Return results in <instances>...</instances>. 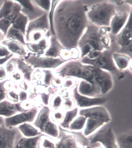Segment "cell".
Segmentation results:
<instances>
[{"label":"cell","mask_w":132,"mask_h":148,"mask_svg":"<svg viewBox=\"0 0 132 148\" xmlns=\"http://www.w3.org/2000/svg\"><path fill=\"white\" fill-rule=\"evenodd\" d=\"M25 112L21 107L20 102L13 103L8 99L0 102V116L4 118L11 117L18 113Z\"/></svg>","instance_id":"ac0fdd59"},{"label":"cell","mask_w":132,"mask_h":148,"mask_svg":"<svg viewBox=\"0 0 132 148\" xmlns=\"http://www.w3.org/2000/svg\"><path fill=\"white\" fill-rule=\"evenodd\" d=\"M78 84H77L73 89L72 96L79 108L85 109L99 106L107 102L108 98L107 97H89L80 95L78 91Z\"/></svg>","instance_id":"4fadbf2b"},{"label":"cell","mask_w":132,"mask_h":148,"mask_svg":"<svg viewBox=\"0 0 132 148\" xmlns=\"http://www.w3.org/2000/svg\"><path fill=\"white\" fill-rule=\"evenodd\" d=\"M55 73L61 78H77L87 81L94 86L99 95L108 93L113 87V79L111 73L82 64L80 59L68 61L57 69Z\"/></svg>","instance_id":"7a4b0ae2"},{"label":"cell","mask_w":132,"mask_h":148,"mask_svg":"<svg viewBox=\"0 0 132 148\" xmlns=\"http://www.w3.org/2000/svg\"><path fill=\"white\" fill-rule=\"evenodd\" d=\"M112 59L117 69L120 72L130 69L131 71L132 58L125 54L113 52Z\"/></svg>","instance_id":"7402d4cb"},{"label":"cell","mask_w":132,"mask_h":148,"mask_svg":"<svg viewBox=\"0 0 132 148\" xmlns=\"http://www.w3.org/2000/svg\"><path fill=\"white\" fill-rule=\"evenodd\" d=\"M50 109L44 106L39 111L33 125L41 133L57 139L59 135L58 127L50 119Z\"/></svg>","instance_id":"52a82bcc"},{"label":"cell","mask_w":132,"mask_h":148,"mask_svg":"<svg viewBox=\"0 0 132 148\" xmlns=\"http://www.w3.org/2000/svg\"><path fill=\"white\" fill-rule=\"evenodd\" d=\"M42 76V82L45 86L49 87L51 86L53 79L54 77V73L50 70H43Z\"/></svg>","instance_id":"836d02e7"},{"label":"cell","mask_w":132,"mask_h":148,"mask_svg":"<svg viewBox=\"0 0 132 148\" xmlns=\"http://www.w3.org/2000/svg\"><path fill=\"white\" fill-rule=\"evenodd\" d=\"M28 82H26L25 80H23L21 82H19V86L21 90L26 91L29 89V86L28 84Z\"/></svg>","instance_id":"7dc6e473"},{"label":"cell","mask_w":132,"mask_h":148,"mask_svg":"<svg viewBox=\"0 0 132 148\" xmlns=\"http://www.w3.org/2000/svg\"><path fill=\"white\" fill-rule=\"evenodd\" d=\"M79 113L78 108H75L69 111H67L64 116L63 121L60 124V127L65 130L68 129L70 125L74 119H75Z\"/></svg>","instance_id":"f546056e"},{"label":"cell","mask_w":132,"mask_h":148,"mask_svg":"<svg viewBox=\"0 0 132 148\" xmlns=\"http://www.w3.org/2000/svg\"><path fill=\"white\" fill-rule=\"evenodd\" d=\"M39 111V108L34 106L30 110L18 113L11 117L4 118V124L9 128H14L25 123H33Z\"/></svg>","instance_id":"30bf717a"},{"label":"cell","mask_w":132,"mask_h":148,"mask_svg":"<svg viewBox=\"0 0 132 148\" xmlns=\"http://www.w3.org/2000/svg\"><path fill=\"white\" fill-rule=\"evenodd\" d=\"M22 7L18 2L14 1V4L11 13L7 16L0 19V32L6 36L8 30L11 27L15 19L20 12Z\"/></svg>","instance_id":"e0dca14e"},{"label":"cell","mask_w":132,"mask_h":148,"mask_svg":"<svg viewBox=\"0 0 132 148\" xmlns=\"http://www.w3.org/2000/svg\"><path fill=\"white\" fill-rule=\"evenodd\" d=\"M11 52L4 46L0 44V58H5L11 55Z\"/></svg>","instance_id":"ee69618b"},{"label":"cell","mask_w":132,"mask_h":148,"mask_svg":"<svg viewBox=\"0 0 132 148\" xmlns=\"http://www.w3.org/2000/svg\"><path fill=\"white\" fill-rule=\"evenodd\" d=\"M66 99V100H65V103H64V106L67 109L72 108L73 107V105H74L73 101L70 99L69 98H67Z\"/></svg>","instance_id":"c3c4849f"},{"label":"cell","mask_w":132,"mask_h":148,"mask_svg":"<svg viewBox=\"0 0 132 148\" xmlns=\"http://www.w3.org/2000/svg\"><path fill=\"white\" fill-rule=\"evenodd\" d=\"M4 38H5V36H4L0 38V44H1V42L2 41L4 40Z\"/></svg>","instance_id":"f5cc1de1"},{"label":"cell","mask_w":132,"mask_h":148,"mask_svg":"<svg viewBox=\"0 0 132 148\" xmlns=\"http://www.w3.org/2000/svg\"><path fill=\"white\" fill-rule=\"evenodd\" d=\"M131 11L119 10L116 11L110 22V33L113 35H118L126 26L131 16Z\"/></svg>","instance_id":"5bb4252c"},{"label":"cell","mask_w":132,"mask_h":148,"mask_svg":"<svg viewBox=\"0 0 132 148\" xmlns=\"http://www.w3.org/2000/svg\"><path fill=\"white\" fill-rule=\"evenodd\" d=\"M112 53L110 50H105L97 58L89 59L87 57H85L80 60L82 64L91 65L107 71L111 74L117 75L119 79L123 78L124 74L117 69L113 62L112 57Z\"/></svg>","instance_id":"8992f818"},{"label":"cell","mask_w":132,"mask_h":148,"mask_svg":"<svg viewBox=\"0 0 132 148\" xmlns=\"http://www.w3.org/2000/svg\"><path fill=\"white\" fill-rule=\"evenodd\" d=\"M16 63L17 70L22 74L24 80L28 82H31L35 69L27 64L24 61L23 58H17Z\"/></svg>","instance_id":"603a6c76"},{"label":"cell","mask_w":132,"mask_h":148,"mask_svg":"<svg viewBox=\"0 0 132 148\" xmlns=\"http://www.w3.org/2000/svg\"><path fill=\"white\" fill-rule=\"evenodd\" d=\"M38 148H56V141L49 136L43 135L40 140Z\"/></svg>","instance_id":"d6a6232c"},{"label":"cell","mask_w":132,"mask_h":148,"mask_svg":"<svg viewBox=\"0 0 132 148\" xmlns=\"http://www.w3.org/2000/svg\"><path fill=\"white\" fill-rule=\"evenodd\" d=\"M18 91L15 90H12L8 92L7 93V99L13 103H19V95Z\"/></svg>","instance_id":"74e56055"},{"label":"cell","mask_w":132,"mask_h":148,"mask_svg":"<svg viewBox=\"0 0 132 148\" xmlns=\"http://www.w3.org/2000/svg\"><path fill=\"white\" fill-rule=\"evenodd\" d=\"M22 7L23 9H25L27 11H35V8L32 1H16Z\"/></svg>","instance_id":"8d00e7d4"},{"label":"cell","mask_w":132,"mask_h":148,"mask_svg":"<svg viewBox=\"0 0 132 148\" xmlns=\"http://www.w3.org/2000/svg\"><path fill=\"white\" fill-rule=\"evenodd\" d=\"M0 9V19L7 16L11 13L14 4V1H4Z\"/></svg>","instance_id":"1f68e13d"},{"label":"cell","mask_w":132,"mask_h":148,"mask_svg":"<svg viewBox=\"0 0 132 148\" xmlns=\"http://www.w3.org/2000/svg\"><path fill=\"white\" fill-rule=\"evenodd\" d=\"M116 41L120 47L119 53H125L128 52V55L132 58V26L131 16L129 17L126 26L116 36Z\"/></svg>","instance_id":"8fae6325"},{"label":"cell","mask_w":132,"mask_h":148,"mask_svg":"<svg viewBox=\"0 0 132 148\" xmlns=\"http://www.w3.org/2000/svg\"><path fill=\"white\" fill-rule=\"evenodd\" d=\"M20 104L21 108L25 112L28 111L34 107L33 102L29 99L20 102Z\"/></svg>","instance_id":"b9f144b4"},{"label":"cell","mask_w":132,"mask_h":148,"mask_svg":"<svg viewBox=\"0 0 132 148\" xmlns=\"http://www.w3.org/2000/svg\"><path fill=\"white\" fill-rule=\"evenodd\" d=\"M50 29L48 14L47 13L43 14L38 18L29 21L26 29L25 40L33 32H43L47 33Z\"/></svg>","instance_id":"9a60e30c"},{"label":"cell","mask_w":132,"mask_h":148,"mask_svg":"<svg viewBox=\"0 0 132 148\" xmlns=\"http://www.w3.org/2000/svg\"><path fill=\"white\" fill-rule=\"evenodd\" d=\"M11 79L12 81L17 82H20L24 80L22 74L18 70L14 72L11 75Z\"/></svg>","instance_id":"7bdbcfd3"},{"label":"cell","mask_w":132,"mask_h":148,"mask_svg":"<svg viewBox=\"0 0 132 148\" xmlns=\"http://www.w3.org/2000/svg\"><path fill=\"white\" fill-rule=\"evenodd\" d=\"M58 127L59 135L56 141V148H84L73 131Z\"/></svg>","instance_id":"7c38bea8"},{"label":"cell","mask_w":132,"mask_h":148,"mask_svg":"<svg viewBox=\"0 0 132 148\" xmlns=\"http://www.w3.org/2000/svg\"><path fill=\"white\" fill-rule=\"evenodd\" d=\"M16 59L17 58L12 57L5 63V66H4L8 75H11L16 71L17 69L16 63Z\"/></svg>","instance_id":"e575fe53"},{"label":"cell","mask_w":132,"mask_h":148,"mask_svg":"<svg viewBox=\"0 0 132 148\" xmlns=\"http://www.w3.org/2000/svg\"><path fill=\"white\" fill-rule=\"evenodd\" d=\"M23 59L27 64L31 65L35 69H57L67 62L60 58H52L38 56L32 53L28 54Z\"/></svg>","instance_id":"ba28073f"},{"label":"cell","mask_w":132,"mask_h":148,"mask_svg":"<svg viewBox=\"0 0 132 148\" xmlns=\"http://www.w3.org/2000/svg\"><path fill=\"white\" fill-rule=\"evenodd\" d=\"M5 38L7 40L18 41L25 46L26 42L25 34L20 31L14 28L12 26H11L8 30Z\"/></svg>","instance_id":"f1b7e54d"},{"label":"cell","mask_w":132,"mask_h":148,"mask_svg":"<svg viewBox=\"0 0 132 148\" xmlns=\"http://www.w3.org/2000/svg\"><path fill=\"white\" fill-rule=\"evenodd\" d=\"M64 48L58 42L54 35L49 37V47L43 55L45 57L52 58H60L61 53Z\"/></svg>","instance_id":"44dd1931"},{"label":"cell","mask_w":132,"mask_h":148,"mask_svg":"<svg viewBox=\"0 0 132 148\" xmlns=\"http://www.w3.org/2000/svg\"><path fill=\"white\" fill-rule=\"evenodd\" d=\"M88 8L81 1H59L54 10L53 23L55 36L63 47L70 50L78 43L89 24Z\"/></svg>","instance_id":"6da1fadb"},{"label":"cell","mask_w":132,"mask_h":148,"mask_svg":"<svg viewBox=\"0 0 132 148\" xmlns=\"http://www.w3.org/2000/svg\"><path fill=\"white\" fill-rule=\"evenodd\" d=\"M87 138L89 144L99 142L104 148H118L116 142V135L109 126H103Z\"/></svg>","instance_id":"9c48e42d"},{"label":"cell","mask_w":132,"mask_h":148,"mask_svg":"<svg viewBox=\"0 0 132 148\" xmlns=\"http://www.w3.org/2000/svg\"><path fill=\"white\" fill-rule=\"evenodd\" d=\"M18 128H9L5 124L0 125V148H14Z\"/></svg>","instance_id":"2e32d148"},{"label":"cell","mask_w":132,"mask_h":148,"mask_svg":"<svg viewBox=\"0 0 132 148\" xmlns=\"http://www.w3.org/2000/svg\"><path fill=\"white\" fill-rule=\"evenodd\" d=\"M72 79L66 80L65 82V86L68 88H71L74 87V82Z\"/></svg>","instance_id":"681fc988"},{"label":"cell","mask_w":132,"mask_h":148,"mask_svg":"<svg viewBox=\"0 0 132 148\" xmlns=\"http://www.w3.org/2000/svg\"><path fill=\"white\" fill-rule=\"evenodd\" d=\"M78 91L80 95L89 97H95L99 95L94 86L84 80H81L78 83Z\"/></svg>","instance_id":"cb8c5ba5"},{"label":"cell","mask_w":132,"mask_h":148,"mask_svg":"<svg viewBox=\"0 0 132 148\" xmlns=\"http://www.w3.org/2000/svg\"><path fill=\"white\" fill-rule=\"evenodd\" d=\"M29 123H25L18 126L19 132L24 137H33L43 135L38 128Z\"/></svg>","instance_id":"484cf974"},{"label":"cell","mask_w":132,"mask_h":148,"mask_svg":"<svg viewBox=\"0 0 132 148\" xmlns=\"http://www.w3.org/2000/svg\"><path fill=\"white\" fill-rule=\"evenodd\" d=\"M1 44L6 47L13 54L19 56V58H24L28 55L26 47L20 42L13 40H4Z\"/></svg>","instance_id":"ffe728a7"},{"label":"cell","mask_w":132,"mask_h":148,"mask_svg":"<svg viewBox=\"0 0 132 148\" xmlns=\"http://www.w3.org/2000/svg\"><path fill=\"white\" fill-rule=\"evenodd\" d=\"M7 75L5 66L3 65L0 66V81L7 79Z\"/></svg>","instance_id":"bcb514c9"},{"label":"cell","mask_w":132,"mask_h":148,"mask_svg":"<svg viewBox=\"0 0 132 148\" xmlns=\"http://www.w3.org/2000/svg\"><path fill=\"white\" fill-rule=\"evenodd\" d=\"M50 36H45L38 42L26 43L25 47L31 53L43 56L49 47Z\"/></svg>","instance_id":"d6986e66"},{"label":"cell","mask_w":132,"mask_h":148,"mask_svg":"<svg viewBox=\"0 0 132 148\" xmlns=\"http://www.w3.org/2000/svg\"><path fill=\"white\" fill-rule=\"evenodd\" d=\"M62 99L60 95H54L50 101V106L53 108H58L61 105Z\"/></svg>","instance_id":"f35d334b"},{"label":"cell","mask_w":132,"mask_h":148,"mask_svg":"<svg viewBox=\"0 0 132 148\" xmlns=\"http://www.w3.org/2000/svg\"><path fill=\"white\" fill-rule=\"evenodd\" d=\"M43 135L33 137H23L19 139L16 148H38L41 138Z\"/></svg>","instance_id":"d4e9b609"},{"label":"cell","mask_w":132,"mask_h":148,"mask_svg":"<svg viewBox=\"0 0 132 148\" xmlns=\"http://www.w3.org/2000/svg\"><path fill=\"white\" fill-rule=\"evenodd\" d=\"M110 1L111 2H113V3H114V4L120 5H122V4H123L125 3H124L125 1ZM113 3H112V4H113Z\"/></svg>","instance_id":"f907efd6"},{"label":"cell","mask_w":132,"mask_h":148,"mask_svg":"<svg viewBox=\"0 0 132 148\" xmlns=\"http://www.w3.org/2000/svg\"><path fill=\"white\" fill-rule=\"evenodd\" d=\"M4 124V118L1 116H0V125Z\"/></svg>","instance_id":"816d5d0a"},{"label":"cell","mask_w":132,"mask_h":148,"mask_svg":"<svg viewBox=\"0 0 132 148\" xmlns=\"http://www.w3.org/2000/svg\"><path fill=\"white\" fill-rule=\"evenodd\" d=\"M7 79L0 81V102L7 99V93L8 92L4 88V84Z\"/></svg>","instance_id":"ab89813d"},{"label":"cell","mask_w":132,"mask_h":148,"mask_svg":"<svg viewBox=\"0 0 132 148\" xmlns=\"http://www.w3.org/2000/svg\"><path fill=\"white\" fill-rule=\"evenodd\" d=\"M29 21L28 16L21 12L17 16L11 26L22 32L25 35L26 27Z\"/></svg>","instance_id":"83f0119b"},{"label":"cell","mask_w":132,"mask_h":148,"mask_svg":"<svg viewBox=\"0 0 132 148\" xmlns=\"http://www.w3.org/2000/svg\"><path fill=\"white\" fill-rule=\"evenodd\" d=\"M116 11L115 7L109 1L92 5L87 12L89 23L99 27H109L111 19Z\"/></svg>","instance_id":"5b68a950"},{"label":"cell","mask_w":132,"mask_h":148,"mask_svg":"<svg viewBox=\"0 0 132 148\" xmlns=\"http://www.w3.org/2000/svg\"><path fill=\"white\" fill-rule=\"evenodd\" d=\"M87 118L83 116L80 115L73 120L70 125L68 130L70 131H77L83 129L85 126Z\"/></svg>","instance_id":"4dcf8cb0"},{"label":"cell","mask_w":132,"mask_h":148,"mask_svg":"<svg viewBox=\"0 0 132 148\" xmlns=\"http://www.w3.org/2000/svg\"><path fill=\"white\" fill-rule=\"evenodd\" d=\"M132 132L131 131L116 135L118 148H132Z\"/></svg>","instance_id":"4316f807"},{"label":"cell","mask_w":132,"mask_h":148,"mask_svg":"<svg viewBox=\"0 0 132 148\" xmlns=\"http://www.w3.org/2000/svg\"><path fill=\"white\" fill-rule=\"evenodd\" d=\"M78 113L79 115L87 119L83 133L87 137L108 123L111 120L108 111L101 106L81 109Z\"/></svg>","instance_id":"277c9868"},{"label":"cell","mask_w":132,"mask_h":148,"mask_svg":"<svg viewBox=\"0 0 132 148\" xmlns=\"http://www.w3.org/2000/svg\"><path fill=\"white\" fill-rule=\"evenodd\" d=\"M38 7L49 12L51 8L52 1H33Z\"/></svg>","instance_id":"d590c367"},{"label":"cell","mask_w":132,"mask_h":148,"mask_svg":"<svg viewBox=\"0 0 132 148\" xmlns=\"http://www.w3.org/2000/svg\"><path fill=\"white\" fill-rule=\"evenodd\" d=\"M3 36H4V35H3V34H2L1 32H0V38L1 37H3Z\"/></svg>","instance_id":"db71d44e"},{"label":"cell","mask_w":132,"mask_h":148,"mask_svg":"<svg viewBox=\"0 0 132 148\" xmlns=\"http://www.w3.org/2000/svg\"><path fill=\"white\" fill-rule=\"evenodd\" d=\"M19 95V102H22L23 101L28 99V93L26 91L21 90L18 91Z\"/></svg>","instance_id":"f6af8a7d"},{"label":"cell","mask_w":132,"mask_h":148,"mask_svg":"<svg viewBox=\"0 0 132 148\" xmlns=\"http://www.w3.org/2000/svg\"><path fill=\"white\" fill-rule=\"evenodd\" d=\"M64 117L63 113L58 110H55L51 113V119H52V121L54 122H58L61 121Z\"/></svg>","instance_id":"60d3db41"},{"label":"cell","mask_w":132,"mask_h":148,"mask_svg":"<svg viewBox=\"0 0 132 148\" xmlns=\"http://www.w3.org/2000/svg\"><path fill=\"white\" fill-rule=\"evenodd\" d=\"M110 32L109 27H99L89 23L78 43L80 59L91 51L110 50Z\"/></svg>","instance_id":"3957f363"}]
</instances>
